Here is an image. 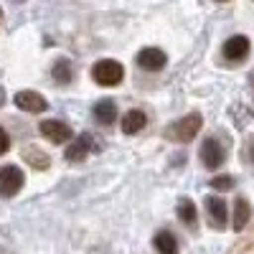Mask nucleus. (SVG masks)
<instances>
[{
    "mask_svg": "<svg viewBox=\"0 0 254 254\" xmlns=\"http://www.w3.org/2000/svg\"><path fill=\"white\" fill-rule=\"evenodd\" d=\"M201 125H203L201 115L190 112V115H183L181 120H176L173 125H168L165 135L171 137V140H176V142H188V140H193V137L198 135Z\"/></svg>",
    "mask_w": 254,
    "mask_h": 254,
    "instance_id": "1",
    "label": "nucleus"
},
{
    "mask_svg": "<svg viewBox=\"0 0 254 254\" xmlns=\"http://www.w3.org/2000/svg\"><path fill=\"white\" fill-rule=\"evenodd\" d=\"M92 76H94V81L99 84V87H117V84L122 81V76H125V69L115 59H102V61L94 64Z\"/></svg>",
    "mask_w": 254,
    "mask_h": 254,
    "instance_id": "2",
    "label": "nucleus"
},
{
    "mask_svg": "<svg viewBox=\"0 0 254 254\" xmlns=\"http://www.w3.org/2000/svg\"><path fill=\"white\" fill-rule=\"evenodd\" d=\"M20 188H23V173H20V168H15V165L0 168V196L10 198Z\"/></svg>",
    "mask_w": 254,
    "mask_h": 254,
    "instance_id": "3",
    "label": "nucleus"
},
{
    "mask_svg": "<svg viewBox=\"0 0 254 254\" xmlns=\"http://www.w3.org/2000/svg\"><path fill=\"white\" fill-rule=\"evenodd\" d=\"M15 107L18 110H23V112H31V115H38V112H46L49 110V102L41 97L38 92L33 89H23V92H18L15 94Z\"/></svg>",
    "mask_w": 254,
    "mask_h": 254,
    "instance_id": "4",
    "label": "nucleus"
},
{
    "mask_svg": "<svg viewBox=\"0 0 254 254\" xmlns=\"http://www.w3.org/2000/svg\"><path fill=\"white\" fill-rule=\"evenodd\" d=\"M38 130H41V135H44L46 140H51V142H56V145L69 142V140L74 137L71 127H69V125H64V122H59V120H44Z\"/></svg>",
    "mask_w": 254,
    "mask_h": 254,
    "instance_id": "5",
    "label": "nucleus"
},
{
    "mask_svg": "<svg viewBox=\"0 0 254 254\" xmlns=\"http://www.w3.org/2000/svg\"><path fill=\"white\" fill-rule=\"evenodd\" d=\"M201 160L206 168H211V171H216V168L224 163V147L219 145V140L214 137H206L203 145H201Z\"/></svg>",
    "mask_w": 254,
    "mask_h": 254,
    "instance_id": "6",
    "label": "nucleus"
},
{
    "mask_svg": "<svg viewBox=\"0 0 254 254\" xmlns=\"http://www.w3.org/2000/svg\"><path fill=\"white\" fill-rule=\"evenodd\" d=\"M165 61H168V56L160 51V49H142L140 54H137V64L142 69H147V71H160L163 66H165Z\"/></svg>",
    "mask_w": 254,
    "mask_h": 254,
    "instance_id": "7",
    "label": "nucleus"
},
{
    "mask_svg": "<svg viewBox=\"0 0 254 254\" xmlns=\"http://www.w3.org/2000/svg\"><path fill=\"white\" fill-rule=\"evenodd\" d=\"M249 54V38L247 36H231L224 44V56L229 61H242Z\"/></svg>",
    "mask_w": 254,
    "mask_h": 254,
    "instance_id": "8",
    "label": "nucleus"
},
{
    "mask_svg": "<svg viewBox=\"0 0 254 254\" xmlns=\"http://www.w3.org/2000/svg\"><path fill=\"white\" fill-rule=\"evenodd\" d=\"M89 147H92V137L89 135H81V137L71 140V145L66 147V160L69 163L84 160V158H87V153H89Z\"/></svg>",
    "mask_w": 254,
    "mask_h": 254,
    "instance_id": "9",
    "label": "nucleus"
},
{
    "mask_svg": "<svg viewBox=\"0 0 254 254\" xmlns=\"http://www.w3.org/2000/svg\"><path fill=\"white\" fill-rule=\"evenodd\" d=\"M206 208H208V216L214 226H224L226 224V203L221 196H208L206 198Z\"/></svg>",
    "mask_w": 254,
    "mask_h": 254,
    "instance_id": "10",
    "label": "nucleus"
},
{
    "mask_svg": "<svg viewBox=\"0 0 254 254\" xmlns=\"http://www.w3.org/2000/svg\"><path fill=\"white\" fill-rule=\"evenodd\" d=\"M145 125H147V117H145V112H140V110H130L127 115H122V132H125V135L140 132Z\"/></svg>",
    "mask_w": 254,
    "mask_h": 254,
    "instance_id": "11",
    "label": "nucleus"
},
{
    "mask_svg": "<svg viewBox=\"0 0 254 254\" xmlns=\"http://www.w3.org/2000/svg\"><path fill=\"white\" fill-rule=\"evenodd\" d=\"M94 117H97V122H102V125H112V122L117 120V104H115L112 99L97 102V104H94Z\"/></svg>",
    "mask_w": 254,
    "mask_h": 254,
    "instance_id": "12",
    "label": "nucleus"
},
{
    "mask_svg": "<svg viewBox=\"0 0 254 254\" xmlns=\"http://www.w3.org/2000/svg\"><path fill=\"white\" fill-rule=\"evenodd\" d=\"M153 244L160 254H178V242H176V237L171 234V231H158Z\"/></svg>",
    "mask_w": 254,
    "mask_h": 254,
    "instance_id": "13",
    "label": "nucleus"
},
{
    "mask_svg": "<svg viewBox=\"0 0 254 254\" xmlns=\"http://www.w3.org/2000/svg\"><path fill=\"white\" fill-rule=\"evenodd\" d=\"M249 216H252V206H249V201L237 198V206H234V231H242V229L249 224Z\"/></svg>",
    "mask_w": 254,
    "mask_h": 254,
    "instance_id": "14",
    "label": "nucleus"
},
{
    "mask_svg": "<svg viewBox=\"0 0 254 254\" xmlns=\"http://www.w3.org/2000/svg\"><path fill=\"white\" fill-rule=\"evenodd\" d=\"M54 81H59V84L71 81V61L69 59H59L54 64Z\"/></svg>",
    "mask_w": 254,
    "mask_h": 254,
    "instance_id": "15",
    "label": "nucleus"
},
{
    "mask_svg": "<svg viewBox=\"0 0 254 254\" xmlns=\"http://www.w3.org/2000/svg\"><path fill=\"white\" fill-rule=\"evenodd\" d=\"M23 153H26L23 158H26L33 168H49V163H51V160H49V155H46L44 150H38V147H26Z\"/></svg>",
    "mask_w": 254,
    "mask_h": 254,
    "instance_id": "16",
    "label": "nucleus"
},
{
    "mask_svg": "<svg viewBox=\"0 0 254 254\" xmlns=\"http://www.w3.org/2000/svg\"><path fill=\"white\" fill-rule=\"evenodd\" d=\"M178 216H181V221H186V224H193V221H196V206H193V201L183 198V201L178 203Z\"/></svg>",
    "mask_w": 254,
    "mask_h": 254,
    "instance_id": "17",
    "label": "nucleus"
},
{
    "mask_svg": "<svg viewBox=\"0 0 254 254\" xmlns=\"http://www.w3.org/2000/svg\"><path fill=\"white\" fill-rule=\"evenodd\" d=\"M211 188L214 190H229V188H234V178L231 176H216L211 181Z\"/></svg>",
    "mask_w": 254,
    "mask_h": 254,
    "instance_id": "18",
    "label": "nucleus"
},
{
    "mask_svg": "<svg viewBox=\"0 0 254 254\" xmlns=\"http://www.w3.org/2000/svg\"><path fill=\"white\" fill-rule=\"evenodd\" d=\"M8 147H10V137H8V132L3 130V127H0V155H5Z\"/></svg>",
    "mask_w": 254,
    "mask_h": 254,
    "instance_id": "19",
    "label": "nucleus"
},
{
    "mask_svg": "<svg viewBox=\"0 0 254 254\" xmlns=\"http://www.w3.org/2000/svg\"><path fill=\"white\" fill-rule=\"evenodd\" d=\"M0 26H3V8H0Z\"/></svg>",
    "mask_w": 254,
    "mask_h": 254,
    "instance_id": "20",
    "label": "nucleus"
},
{
    "mask_svg": "<svg viewBox=\"0 0 254 254\" xmlns=\"http://www.w3.org/2000/svg\"><path fill=\"white\" fill-rule=\"evenodd\" d=\"M0 254H10V252H5V249H0Z\"/></svg>",
    "mask_w": 254,
    "mask_h": 254,
    "instance_id": "21",
    "label": "nucleus"
},
{
    "mask_svg": "<svg viewBox=\"0 0 254 254\" xmlns=\"http://www.w3.org/2000/svg\"><path fill=\"white\" fill-rule=\"evenodd\" d=\"M252 87H254V74H252Z\"/></svg>",
    "mask_w": 254,
    "mask_h": 254,
    "instance_id": "22",
    "label": "nucleus"
},
{
    "mask_svg": "<svg viewBox=\"0 0 254 254\" xmlns=\"http://www.w3.org/2000/svg\"><path fill=\"white\" fill-rule=\"evenodd\" d=\"M15 3H23V0H15Z\"/></svg>",
    "mask_w": 254,
    "mask_h": 254,
    "instance_id": "23",
    "label": "nucleus"
},
{
    "mask_svg": "<svg viewBox=\"0 0 254 254\" xmlns=\"http://www.w3.org/2000/svg\"><path fill=\"white\" fill-rule=\"evenodd\" d=\"M252 155H254V147H252Z\"/></svg>",
    "mask_w": 254,
    "mask_h": 254,
    "instance_id": "24",
    "label": "nucleus"
},
{
    "mask_svg": "<svg viewBox=\"0 0 254 254\" xmlns=\"http://www.w3.org/2000/svg\"><path fill=\"white\" fill-rule=\"evenodd\" d=\"M219 3H224V0H219Z\"/></svg>",
    "mask_w": 254,
    "mask_h": 254,
    "instance_id": "25",
    "label": "nucleus"
}]
</instances>
